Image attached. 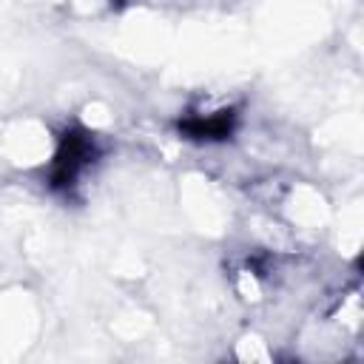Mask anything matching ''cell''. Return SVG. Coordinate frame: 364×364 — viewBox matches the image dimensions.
<instances>
[{"mask_svg": "<svg viewBox=\"0 0 364 364\" xmlns=\"http://www.w3.org/2000/svg\"><path fill=\"white\" fill-rule=\"evenodd\" d=\"M179 128L193 139H222L233 128V114L230 111H219V114H210L208 119H188Z\"/></svg>", "mask_w": 364, "mask_h": 364, "instance_id": "cell-2", "label": "cell"}, {"mask_svg": "<svg viewBox=\"0 0 364 364\" xmlns=\"http://www.w3.org/2000/svg\"><path fill=\"white\" fill-rule=\"evenodd\" d=\"M94 156H97L94 134L80 131V128L65 131L60 151L54 156V165H51V185L54 188H71L77 182V176L94 162Z\"/></svg>", "mask_w": 364, "mask_h": 364, "instance_id": "cell-1", "label": "cell"}]
</instances>
